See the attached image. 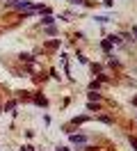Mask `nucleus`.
<instances>
[{"mask_svg": "<svg viewBox=\"0 0 137 151\" xmlns=\"http://www.w3.org/2000/svg\"><path fill=\"white\" fill-rule=\"evenodd\" d=\"M16 7H18V9H30V7H32V5H30V2H27V0H23V2H18Z\"/></svg>", "mask_w": 137, "mask_h": 151, "instance_id": "nucleus-1", "label": "nucleus"}, {"mask_svg": "<svg viewBox=\"0 0 137 151\" xmlns=\"http://www.w3.org/2000/svg\"><path fill=\"white\" fill-rule=\"evenodd\" d=\"M133 32H135V35H137V28H135V30H133Z\"/></svg>", "mask_w": 137, "mask_h": 151, "instance_id": "nucleus-6", "label": "nucleus"}, {"mask_svg": "<svg viewBox=\"0 0 137 151\" xmlns=\"http://www.w3.org/2000/svg\"><path fill=\"white\" fill-rule=\"evenodd\" d=\"M100 46H103V50H110V48H112V41H110V37L105 39V41H103V44H100Z\"/></svg>", "mask_w": 137, "mask_h": 151, "instance_id": "nucleus-2", "label": "nucleus"}, {"mask_svg": "<svg viewBox=\"0 0 137 151\" xmlns=\"http://www.w3.org/2000/svg\"><path fill=\"white\" fill-rule=\"evenodd\" d=\"M130 144H133V147L137 149V140H135V137H130Z\"/></svg>", "mask_w": 137, "mask_h": 151, "instance_id": "nucleus-5", "label": "nucleus"}, {"mask_svg": "<svg viewBox=\"0 0 137 151\" xmlns=\"http://www.w3.org/2000/svg\"><path fill=\"white\" fill-rule=\"evenodd\" d=\"M71 140L73 142H85V137H82V135H71Z\"/></svg>", "mask_w": 137, "mask_h": 151, "instance_id": "nucleus-3", "label": "nucleus"}, {"mask_svg": "<svg viewBox=\"0 0 137 151\" xmlns=\"http://www.w3.org/2000/svg\"><path fill=\"white\" fill-rule=\"evenodd\" d=\"M41 23H46V25H50V23H53V19H50V16H44V19H41Z\"/></svg>", "mask_w": 137, "mask_h": 151, "instance_id": "nucleus-4", "label": "nucleus"}]
</instances>
